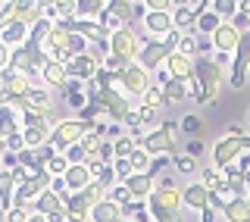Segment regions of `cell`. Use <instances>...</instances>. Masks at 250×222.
Segmentation results:
<instances>
[{"label":"cell","instance_id":"1f68e13d","mask_svg":"<svg viewBox=\"0 0 250 222\" xmlns=\"http://www.w3.org/2000/svg\"><path fill=\"white\" fill-rule=\"evenodd\" d=\"M113 172H116V178H119V185H125V181L135 176V172H131V163H128V160H116V163H113Z\"/></svg>","mask_w":250,"mask_h":222},{"label":"cell","instance_id":"83f0119b","mask_svg":"<svg viewBox=\"0 0 250 222\" xmlns=\"http://www.w3.org/2000/svg\"><path fill=\"white\" fill-rule=\"evenodd\" d=\"M104 0H84V3H82V0H78V19H91V16H100V13H104Z\"/></svg>","mask_w":250,"mask_h":222},{"label":"cell","instance_id":"e575fe53","mask_svg":"<svg viewBox=\"0 0 250 222\" xmlns=\"http://www.w3.org/2000/svg\"><path fill=\"white\" fill-rule=\"evenodd\" d=\"M234 10H238L234 0H216V3H213V13L216 16H234Z\"/></svg>","mask_w":250,"mask_h":222},{"label":"cell","instance_id":"f1b7e54d","mask_svg":"<svg viewBox=\"0 0 250 222\" xmlns=\"http://www.w3.org/2000/svg\"><path fill=\"white\" fill-rule=\"evenodd\" d=\"M66 169H69V160L62 154H53L50 160H47V172H50L53 178H62V176H66Z\"/></svg>","mask_w":250,"mask_h":222},{"label":"cell","instance_id":"44dd1931","mask_svg":"<svg viewBox=\"0 0 250 222\" xmlns=\"http://www.w3.org/2000/svg\"><path fill=\"white\" fill-rule=\"evenodd\" d=\"M0 41L10 47V50L22 47L28 41V25H22V22H10V25H3V28H0Z\"/></svg>","mask_w":250,"mask_h":222},{"label":"cell","instance_id":"7c38bea8","mask_svg":"<svg viewBox=\"0 0 250 222\" xmlns=\"http://www.w3.org/2000/svg\"><path fill=\"white\" fill-rule=\"evenodd\" d=\"M144 25H147V31L153 35V41H163L166 35H172V31H175L172 13H153V10H147V13H144Z\"/></svg>","mask_w":250,"mask_h":222},{"label":"cell","instance_id":"ffe728a7","mask_svg":"<svg viewBox=\"0 0 250 222\" xmlns=\"http://www.w3.org/2000/svg\"><path fill=\"white\" fill-rule=\"evenodd\" d=\"M125 188H128L131 200H147L153 194V172H135V176L125 181Z\"/></svg>","mask_w":250,"mask_h":222},{"label":"cell","instance_id":"7402d4cb","mask_svg":"<svg viewBox=\"0 0 250 222\" xmlns=\"http://www.w3.org/2000/svg\"><path fill=\"white\" fill-rule=\"evenodd\" d=\"M0 134L3 138L22 134V113H16L13 107H3V104H0Z\"/></svg>","mask_w":250,"mask_h":222},{"label":"cell","instance_id":"277c9868","mask_svg":"<svg viewBox=\"0 0 250 222\" xmlns=\"http://www.w3.org/2000/svg\"><path fill=\"white\" fill-rule=\"evenodd\" d=\"M178 41H182V31H172V35H166L163 41H153V38H150V41L141 47L138 66H144L147 72H153V69L166 66V60L178 50Z\"/></svg>","mask_w":250,"mask_h":222},{"label":"cell","instance_id":"52a82bcc","mask_svg":"<svg viewBox=\"0 0 250 222\" xmlns=\"http://www.w3.org/2000/svg\"><path fill=\"white\" fill-rule=\"evenodd\" d=\"M175 129H178L175 122H163L160 129L147 132L144 138L138 141V144L144 147L150 156H156V154H169L172 160H175V156H182V150H178V141H175Z\"/></svg>","mask_w":250,"mask_h":222},{"label":"cell","instance_id":"f546056e","mask_svg":"<svg viewBox=\"0 0 250 222\" xmlns=\"http://www.w3.org/2000/svg\"><path fill=\"white\" fill-rule=\"evenodd\" d=\"M219 25H222V19H219L213 10H207V13H203L200 19H197V31H209V35H213Z\"/></svg>","mask_w":250,"mask_h":222},{"label":"cell","instance_id":"b9f144b4","mask_svg":"<svg viewBox=\"0 0 250 222\" xmlns=\"http://www.w3.org/2000/svg\"><path fill=\"white\" fill-rule=\"evenodd\" d=\"M0 222H6V210H0Z\"/></svg>","mask_w":250,"mask_h":222},{"label":"cell","instance_id":"9c48e42d","mask_svg":"<svg viewBox=\"0 0 250 222\" xmlns=\"http://www.w3.org/2000/svg\"><path fill=\"white\" fill-rule=\"evenodd\" d=\"M247 69H250V28L241 31L238 50L231 57V88H244L247 85Z\"/></svg>","mask_w":250,"mask_h":222},{"label":"cell","instance_id":"2e32d148","mask_svg":"<svg viewBox=\"0 0 250 222\" xmlns=\"http://www.w3.org/2000/svg\"><path fill=\"white\" fill-rule=\"evenodd\" d=\"M38 75H41V85H44V88H62V85H69L66 63H57V60H47Z\"/></svg>","mask_w":250,"mask_h":222},{"label":"cell","instance_id":"ee69618b","mask_svg":"<svg viewBox=\"0 0 250 222\" xmlns=\"http://www.w3.org/2000/svg\"><path fill=\"white\" fill-rule=\"evenodd\" d=\"M0 10H3V0H0Z\"/></svg>","mask_w":250,"mask_h":222},{"label":"cell","instance_id":"603a6c76","mask_svg":"<svg viewBox=\"0 0 250 222\" xmlns=\"http://www.w3.org/2000/svg\"><path fill=\"white\" fill-rule=\"evenodd\" d=\"M222 216L229 222H250V200L247 197H229Z\"/></svg>","mask_w":250,"mask_h":222},{"label":"cell","instance_id":"6da1fadb","mask_svg":"<svg viewBox=\"0 0 250 222\" xmlns=\"http://www.w3.org/2000/svg\"><path fill=\"white\" fill-rule=\"evenodd\" d=\"M147 213L153 222H188V207L172 178H163L160 188H153V194L147 197Z\"/></svg>","mask_w":250,"mask_h":222},{"label":"cell","instance_id":"7dc6e473","mask_svg":"<svg viewBox=\"0 0 250 222\" xmlns=\"http://www.w3.org/2000/svg\"><path fill=\"white\" fill-rule=\"evenodd\" d=\"M247 119H250V113H247Z\"/></svg>","mask_w":250,"mask_h":222},{"label":"cell","instance_id":"9a60e30c","mask_svg":"<svg viewBox=\"0 0 250 222\" xmlns=\"http://www.w3.org/2000/svg\"><path fill=\"white\" fill-rule=\"evenodd\" d=\"M141 6L144 3H128V0H109L106 3V13L113 16L119 25H131V22L138 19V16H144L141 13Z\"/></svg>","mask_w":250,"mask_h":222},{"label":"cell","instance_id":"ab89813d","mask_svg":"<svg viewBox=\"0 0 250 222\" xmlns=\"http://www.w3.org/2000/svg\"><path fill=\"white\" fill-rule=\"evenodd\" d=\"M28 222H50V219H47V216H41V213H31V216H28Z\"/></svg>","mask_w":250,"mask_h":222},{"label":"cell","instance_id":"d6986e66","mask_svg":"<svg viewBox=\"0 0 250 222\" xmlns=\"http://www.w3.org/2000/svg\"><path fill=\"white\" fill-rule=\"evenodd\" d=\"M62 181H66V191L69 194H82L94 178H91V169H88V166H69L66 176H62Z\"/></svg>","mask_w":250,"mask_h":222},{"label":"cell","instance_id":"7a4b0ae2","mask_svg":"<svg viewBox=\"0 0 250 222\" xmlns=\"http://www.w3.org/2000/svg\"><path fill=\"white\" fill-rule=\"evenodd\" d=\"M194 97H197V104H209V100H216L219 94V85H222V66H219L216 60L209 57H197L194 60Z\"/></svg>","mask_w":250,"mask_h":222},{"label":"cell","instance_id":"f6af8a7d","mask_svg":"<svg viewBox=\"0 0 250 222\" xmlns=\"http://www.w3.org/2000/svg\"><path fill=\"white\" fill-rule=\"evenodd\" d=\"M125 222H135V219H125Z\"/></svg>","mask_w":250,"mask_h":222},{"label":"cell","instance_id":"8992f818","mask_svg":"<svg viewBox=\"0 0 250 222\" xmlns=\"http://www.w3.org/2000/svg\"><path fill=\"white\" fill-rule=\"evenodd\" d=\"M88 132H94V122H84V119H62V122L53 125V134H50V147L57 154H66L69 147L82 144V138Z\"/></svg>","mask_w":250,"mask_h":222},{"label":"cell","instance_id":"60d3db41","mask_svg":"<svg viewBox=\"0 0 250 222\" xmlns=\"http://www.w3.org/2000/svg\"><path fill=\"white\" fill-rule=\"evenodd\" d=\"M3 154H6V138L0 134V156H3Z\"/></svg>","mask_w":250,"mask_h":222},{"label":"cell","instance_id":"f35d334b","mask_svg":"<svg viewBox=\"0 0 250 222\" xmlns=\"http://www.w3.org/2000/svg\"><path fill=\"white\" fill-rule=\"evenodd\" d=\"M182 125H185L188 132H200V119H197V116H185Z\"/></svg>","mask_w":250,"mask_h":222},{"label":"cell","instance_id":"4dcf8cb0","mask_svg":"<svg viewBox=\"0 0 250 222\" xmlns=\"http://www.w3.org/2000/svg\"><path fill=\"white\" fill-rule=\"evenodd\" d=\"M144 107H166V97H163V88L160 85H150L147 88V94H144Z\"/></svg>","mask_w":250,"mask_h":222},{"label":"cell","instance_id":"bcb514c9","mask_svg":"<svg viewBox=\"0 0 250 222\" xmlns=\"http://www.w3.org/2000/svg\"><path fill=\"white\" fill-rule=\"evenodd\" d=\"M247 200H250V191H247Z\"/></svg>","mask_w":250,"mask_h":222},{"label":"cell","instance_id":"8fae6325","mask_svg":"<svg viewBox=\"0 0 250 222\" xmlns=\"http://www.w3.org/2000/svg\"><path fill=\"white\" fill-rule=\"evenodd\" d=\"M207 6L209 3H191V6H182L178 3V10L172 13V22H175V31H191V28H197V19L203 13H207Z\"/></svg>","mask_w":250,"mask_h":222},{"label":"cell","instance_id":"836d02e7","mask_svg":"<svg viewBox=\"0 0 250 222\" xmlns=\"http://www.w3.org/2000/svg\"><path fill=\"white\" fill-rule=\"evenodd\" d=\"M178 53L194 60V35H191V31H185V35H182V41H178Z\"/></svg>","mask_w":250,"mask_h":222},{"label":"cell","instance_id":"cb8c5ba5","mask_svg":"<svg viewBox=\"0 0 250 222\" xmlns=\"http://www.w3.org/2000/svg\"><path fill=\"white\" fill-rule=\"evenodd\" d=\"M13 194H16V178L10 169L0 172V210H10L13 207Z\"/></svg>","mask_w":250,"mask_h":222},{"label":"cell","instance_id":"74e56055","mask_svg":"<svg viewBox=\"0 0 250 222\" xmlns=\"http://www.w3.org/2000/svg\"><path fill=\"white\" fill-rule=\"evenodd\" d=\"M172 163H175L182 172H194V160H191V156H185V154H182V156H175Z\"/></svg>","mask_w":250,"mask_h":222},{"label":"cell","instance_id":"7bdbcfd3","mask_svg":"<svg viewBox=\"0 0 250 222\" xmlns=\"http://www.w3.org/2000/svg\"><path fill=\"white\" fill-rule=\"evenodd\" d=\"M0 94H3V75H0Z\"/></svg>","mask_w":250,"mask_h":222},{"label":"cell","instance_id":"4fadbf2b","mask_svg":"<svg viewBox=\"0 0 250 222\" xmlns=\"http://www.w3.org/2000/svg\"><path fill=\"white\" fill-rule=\"evenodd\" d=\"M182 200H185L188 210H197V213L213 210V207H209V188L203 185V181H194V185H188L185 191H182Z\"/></svg>","mask_w":250,"mask_h":222},{"label":"cell","instance_id":"d4e9b609","mask_svg":"<svg viewBox=\"0 0 250 222\" xmlns=\"http://www.w3.org/2000/svg\"><path fill=\"white\" fill-rule=\"evenodd\" d=\"M135 150H138V138H135V134H119V138L113 141V154H116V160H128Z\"/></svg>","mask_w":250,"mask_h":222},{"label":"cell","instance_id":"e0dca14e","mask_svg":"<svg viewBox=\"0 0 250 222\" xmlns=\"http://www.w3.org/2000/svg\"><path fill=\"white\" fill-rule=\"evenodd\" d=\"M88 219L91 222H125L128 216H125V207H119L116 200H109V197H106V200H100L97 207L91 210Z\"/></svg>","mask_w":250,"mask_h":222},{"label":"cell","instance_id":"ba28073f","mask_svg":"<svg viewBox=\"0 0 250 222\" xmlns=\"http://www.w3.org/2000/svg\"><path fill=\"white\" fill-rule=\"evenodd\" d=\"M119 85L125 94H131V97H144L147 88H150V72H147L144 66H138V63H131V66L119 69Z\"/></svg>","mask_w":250,"mask_h":222},{"label":"cell","instance_id":"8d00e7d4","mask_svg":"<svg viewBox=\"0 0 250 222\" xmlns=\"http://www.w3.org/2000/svg\"><path fill=\"white\" fill-rule=\"evenodd\" d=\"M10 57H13V50H10V47H6L3 41H0V75L10 69Z\"/></svg>","mask_w":250,"mask_h":222},{"label":"cell","instance_id":"d6a6232c","mask_svg":"<svg viewBox=\"0 0 250 222\" xmlns=\"http://www.w3.org/2000/svg\"><path fill=\"white\" fill-rule=\"evenodd\" d=\"M109 200H116L119 207H128V203H131V194H128V188H125V185H116L113 191H109Z\"/></svg>","mask_w":250,"mask_h":222},{"label":"cell","instance_id":"3957f363","mask_svg":"<svg viewBox=\"0 0 250 222\" xmlns=\"http://www.w3.org/2000/svg\"><path fill=\"white\" fill-rule=\"evenodd\" d=\"M138 57H141V38L131 31V25L109 35V63L116 66V72L131 66V63H138Z\"/></svg>","mask_w":250,"mask_h":222},{"label":"cell","instance_id":"ac0fdd59","mask_svg":"<svg viewBox=\"0 0 250 222\" xmlns=\"http://www.w3.org/2000/svg\"><path fill=\"white\" fill-rule=\"evenodd\" d=\"M166 72H169V78L191 82V78H194V60H191V57H182V53L175 50V53L166 60Z\"/></svg>","mask_w":250,"mask_h":222},{"label":"cell","instance_id":"484cf974","mask_svg":"<svg viewBox=\"0 0 250 222\" xmlns=\"http://www.w3.org/2000/svg\"><path fill=\"white\" fill-rule=\"evenodd\" d=\"M188 94V85L178 82V78H166L163 82V97H166V104H178V100H185Z\"/></svg>","mask_w":250,"mask_h":222},{"label":"cell","instance_id":"5b68a950","mask_svg":"<svg viewBox=\"0 0 250 222\" xmlns=\"http://www.w3.org/2000/svg\"><path fill=\"white\" fill-rule=\"evenodd\" d=\"M241 154H250V134H225L213 147V163L216 169H231L241 163Z\"/></svg>","mask_w":250,"mask_h":222},{"label":"cell","instance_id":"4316f807","mask_svg":"<svg viewBox=\"0 0 250 222\" xmlns=\"http://www.w3.org/2000/svg\"><path fill=\"white\" fill-rule=\"evenodd\" d=\"M128 163H131V172H150V169H153V156L147 154V150L141 147V144H138L135 154L128 156Z\"/></svg>","mask_w":250,"mask_h":222},{"label":"cell","instance_id":"30bf717a","mask_svg":"<svg viewBox=\"0 0 250 222\" xmlns=\"http://www.w3.org/2000/svg\"><path fill=\"white\" fill-rule=\"evenodd\" d=\"M238 41H241V28L234 25V22H222L216 31H213V47L216 53H234L238 50Z\"/></svg>","mask_w":250,"mask_h":222},{"label":"cell","instance_id":"d590c367","mask_svg":"<svg viewBox=\"0 0 250 222\" xmlns=\"http://www.w3.org/2000/svg\"><path fill=\"white\" fill-rule=\"evenodd\" d=\"M31 210H22V207H10L6 210V222H28Z\"/></svg>","mask_w":250,"mask_h":222},{"label":"cell","instance_id":"5bb4252c","mask_svg":"<svg viewBox=\"0 0 250 222\" xmlns=\"http://www.w3.org/2000/svg\"><path fill=\"white\" fill-rule=\"evenodd\" d=\"M44 19V3H31V0H16L13 3V22H22V25H38Z\"/></svg>","mask_w":250,"mask_h":222}]
</instances>
